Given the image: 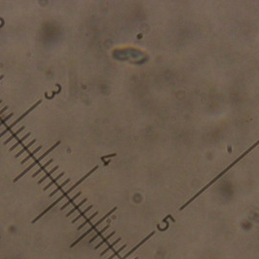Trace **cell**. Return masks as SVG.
Returning <instances> with one entry per match:
<instances>
[{"mask_svg":"<svg viewBox=\"0 0 259 259\" xmlns=\"http://www.w3.org/2000/svg\"><path fill=\"white\" fill-rule=\"evenodd\" d=\"M59 144H61V140H59V141H57L56 143H55V144H54V145H53V146H51V147H50V148L48 149V150H47L46 152H45V153H43V154H42V155H41L40 157H38V158H36V159H35V160H34V161H33V163H32V164H30V165H29V166H28V167H27V168L26 169V170H24V171H23V172H22L21 174H20V176H17L16 178H15V179H14V182H16V181H18V180H19V179H20V178H21L22 176H24V174H26L27 172H28L29 171H30V170H31V169H33L34 167H35V166L37 165V164H39V163H40V162H41V161L43 160V159H44V158H46V156L48 155V154H50V153H51L52 151H54V150H55V149H56V148H57V147H58V146L59 145Z\"/></svg>","mask_w":259,"mask_h":259,"instance_id":"7a4b0ae2","label":"cell"},{"mask_svg":"<svg viewBox=\"0 0 259 259\" xmlns=\"http://www.w3.org/2000/svg\"><path fill=\"white\" fill-rule=\"evenodd\" d=\"M68 182H70V178H67L66 180H64V181H63V182H62V184H59V186H58V187L56 188V190H55V191H53V192H52L51 194H50V196H51V197H53L54 195H56V194H57L58 192H59V191L62 190V189H63V187L66 186V184H67Z\"/></svg>","mask_w":259,"mask_h":259,"instance_id":"30bf717a","label":"cell"},{"mask_svg":"<svg viewBox=\"0 0 259 259\" xmlns=\"http://www.w3.org/2000/svg\"><path fill=\"white\" fill-rule=\"evenodd\" d=\"M53 161H54L53 159H51V160H49L48 162H46V163H45L44 165H42V166L40 167V169H38V170H37V171H36L35 172H34V173L32 174V177H36V176H37L38 174L40 173L41 172H43V171H45V170H46V169H47V167H48L49 165H51V164L53 163Z\"/></svg>","mask_w":259,"mask_h":259,"instance_id":"52a82bcc","label":"cell"},{"mask_svg":"<svg viewBox=\"0 0 259 259\" xmlns=\"http://www.w3.org/2000/svg\"><path fill=\"white\" fill-rule=\"evenodd\" d=\"M3 77H4L3 75H0V81H1V80H2V79H3Z\"/></svg>","mask_w":259,"mask_h":259,"instance_id":"e0dca14e","label":"cell"},{"mask_svg":"<svg viewBox=\"0 0 259 259\" xmlns=\"http://www.w3.org/2000/svg\"><path fill=\"white\" fill-rule=\"evenodd\" d=\"M59 166H56V167H55L54 169H52V170L50 171V172H48L47 173H45V176H43V177H42V178L40 179V180L38 181V183H39V184L43 183V182H44L45 180H46L47 178H49L50 176H52V174H53V173H54L55 172H56V171H58V170H59Z\"/></svg>","mask_w":259,"mask_h":259,"instance_id":"ba28073f","label":"cell"},{"mask_svg":"<svg viewBox=\"0 0 259 259\" xmlns=\"http://www.w3.org/2000/svg\"><path fill=\"white\" fill-rule=\"evenodd\" d=\"M41 149H42V146H41V145H39L38 147H36L35 149H34V150H33L32 152H29V151H27L28 153H27V157H26V158H24V159H23V161L21 162V164H22V165H23V164H26V163H27V161L29 160V159H31V158H33V157H34V155H35V154H36V153H38L39 151H40V150H41Z\"/></svg>","mask_w":259,"mask_h":259,"instance_id":"5b68a950","label":"cell"},{"mask_svg":"<svg viewBox=\"0 0 259 259\" xmlns=\"http://www.w3.org/2000/svg\"><path fill=\"white\" fill-rule=\"evenodd\" d=\"M13 115H14V113H10V114H8V115H7L6 117H4V118L2 119V120L0 121V127L3 126L4 124L6 123V122H8V121L10 120V119H11V118L13 117Z\"/></svg>","mask_w":259,"mask_h":259,"instance_id":"5bb4252c","label":"cell"},{"mask_svg":"<svg viewBox=\"0 0 259 259\" xmlns=\"http://www.w3.org/2000/svg\"><path fill=\"white\" fill-rule=\"evenodd\" d=\"M125 247H126V246H123L122 247H120V248H119V250H116L115 252H114V253H113V254H112V255H111L110 257H109L108 259H113V258H114V257H115L116 255H118V254H119V253H120V252H121V251H122V250H124V248H125Z\"/></svg>","mask_w":259,"mask_h":259,"instance_id":"9a60e30c","label":"cell"},{"mask_svg":"<svg viewBox=\"0 0 259 259\" xmlns=\"http://www.w3.org/2000/svg\"><path fill=\"white\" fill-rule=\"evenodd\" d=\"M35 142H36V139L34 138V139H32V140H31L30 142H28V143L27 144V145H23V148L21 149V150H20V151L16 154V155H15V157H16V158H19L21 155H23V154L24 152H27V151H28V149L30 148V147H31V146H32L33 144L35 143Z\"/></svg>","mask_w":259,"mask_h":259,"instance_id":"277c9868","label":"cell"},{"mask_svg":"<svg viewBox=\"0 0 259 259\" xmlns=\"http://www.w3.org/2000/svg\"><path fill=\"white\" fill-rule=\"evenodd\" d=\"M92 208H93V206H89V207H88L87 208H85V211H82V212H81L80 215H79L77 216V217H75V218H74L72 222H76V221H77V220H79V219H80V218H82V217H83L84 215H85L86 213H87V212H88V211H89L90 210H91Z\"/></svg>","mask_w":259,"mask_h":259,"instance_id":"4fadbf2b","label":"cell"},{"mask_svg":"<svg viewBox=\"0 0 259 259\" xmlns=\"http://www.w3.org/2000/svg\"><path fill=\"white\" fill-rule=\"evenodd\" d=\"M1 103H2V99H0V104H1Z\"/></svg>","mask_w":259,"mask_h":259,"instance_id":"ac0fdd59","label":"cell"},{"mask_svg":"<svg viewBox=\"0 0 259 259\" xmlns=\"http://www.w3.org/2000/svg\"><path fill=\"white\" fill-rule=\"evenodd\" d=\"M98 166H96V167H94V168L93 169V170H91V171H90V172H88V173L86 174V176H84V177H82V178L80 179V180H79V181H77V182H76L75 184H74V185H72V186H71L70 188H69V189H67V190H66V192H63V193L62 194V195H61V196H59V199H57V200H56V201H55V202H54V203L52 204V205H51V206H50V207H49L48 208H46V210H45V211H43V212L41 213V215H38V216H37V217H36L35 219H34V220H33V222H35V221L37 220V219H38V218H40L41 216H43V215H45V213H46L47 211H49L50 210H51V208H54L55 206H56V205H57V204H59V202H61L62 200H63V199H64V198H66V196L68 195V194H69V193H71V192H72V191L74 190V189H75V188H76V187H77V186L79 185V184H80L81 182H83V181H84V180H85V179L87 178V177H89L90 176H91V174H92V173H94V171H96V170H97V169H98Z\"/></svg>","mask_w":259,"mask_h":259,"instance_id":"6da1fadb","label":"cell"},{"mask_svg":"<svg viewBox=\"0 0 259 259\" xmlns=\"http://www.w3.org/2000/svg\"><path fill=\"white\" fill-rule=\"evenodd\" d=\"M23 130H24V127H23H23H21V128H19L16 132L12 133V136H11V137H9L6 139V140H4L3 144H5V145H6V144H8L10 141H12L14 138H16V137H18V134H20V133H21L23 131Z\"/></svg>","mask_w":259,"mask_h":259,"instance_id":"8992f818","label":"cell"},{"mask_svg":"<svg viewBox=\"0 0 259 259\" xmlns=\"http://www.w3.org/2000/svg\"><path fill=\"white\" fill-rule=\"evenodd\" d=\"M30 134H31V133H30V132L24 134V136H23V137H21V138H20L19 140H18V141H17L16 143H15V144H14V145H13V146H12L11 148H10V151H14L15 149H17V148H18V147H19L20 145H23V142L26 141L27 139V138L29 137V136H30Z\"/></svg>","mask_w":259,"mask_h":259,"instance_id":"3957f363","label":"cell"},{"mask_svg":"<svg viewBox=\"0 0 259 259\" xmlns=\"http://www.w3.org/2000/svg\"><path fill=\"white\" fill-rule=\"evenodd\" d=\"M8 108H9V106L7 105V106H4V107L1 109V110H0V117H1V115H2L4 112H6V111L8 110Z\"/></svg>","mask_w":259,"mask_h":259,"instance_id":"2e32d148","label":"cell"},{"mask_svg":"<svg viewBox=\"0 0 259 259\" xmlns=\"http://www.w3.org/2000/svg\"><path fill=\"white\" fill-rule=\"evenodd\" d=\"M80 195H81V192H78L77 194H75V195H74V196H73V197H72V198L70 199V200H68V201H67V202H66V204H64V205H63V206H62V207L61 208V210H62V211H63L64 208H67V207H68L69 205H71V204H72V203H73L74 201H75L76 199H77V198H78L79 196H80Z\"/></svg>","mask_w":259,"mask_h":259,"instance_id":"8fae6325","label":"cell"},{"mask_svg":"<svg viewBox=\"0 0 259 259\" xmlns=\"http://www.w3.org/2000/svg\"><path fill=\"white\" fill-rule=\"evenodd\" d=\"M86 202H87V199H84V200H82V201H81L80 203L78 204V205H76V206L74 207L73 208H71V210L69 211V212L67 213V216L71 215H72V213H73L74 211H77V210H79V208H81V207H82V206L84 205V204L86 203Z\"/></svg>","mask_w":259,"mask_h":259,"instance_id":"7c38bea8","label":"cell"},{"mask_svg":"<svg viewBox=\"0 0 259 259\" xmlns=\"http://www.w3.org/2000/svg\"><path fill=\"white\" fill-rule=\"evenodd\" d=\"M63 176H64V172H62V173L58 174V176H57L56 177H55V178L53 179V180H52L51 182H50L49 184H47V185H46V186H45V187L43 188V190H45V191H46V190H48V189H49L50 187H51L52 185H54L55 183H57V181H59V178H62V177Z\"/></svg>","mask_w":259,"mask_h":259,"instance_id":"9c48e42d","label":"cell"}]
</instances>
